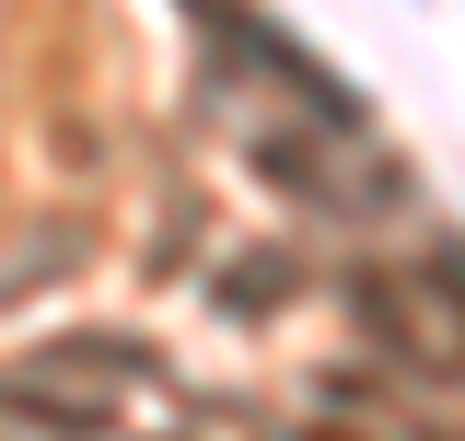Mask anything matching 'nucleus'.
I'll return each instance as SVG.
<instances>
[{"instance_id":"f257e3e1","label":"nucleus","mask_w":465,"mask_h":441,"mask_svg":"<svg viewBox=\"0 0 465 441\" xmlns=\"http://www.w3.org/2000/svg\"><path fill=\"white\" fill-rule=\"evenodd\" d=\"M349 314L384 337L396 360H419V372H442L454 384L465 372V314L442 302V279H396V268H349Z\"/></svg>"},{"instance_id":"f03ea898","label":"nucleus","mask_w":465,"mask_h":441,"mask_svg":"<svg viewBox=\"0 0 465 441\" xmlns=\"http://www.w3.org/2000/svg\"><path fill=\"white\" fill-rule=\"evenodd\" d=\"M0 418H24V430H58V441H94V430H105V407L58 395L47 372H0Z\"/></svg>"},{"instance_id":"7ed1b4c3","label":"nucleus","mask_w":465,"mask_h":441,"mask_svg":"<svg viewBox=\"0 0 465 441\" xmlns=\"http://www.w3.org/2000/svg\"><path fill=\"white\" fill-rule=\"evenodd\" d=\"M35 372H94V384H152L163 360H152V337H58Z\"/></svg>"},{"instance_id":"20e7f679","label":"nucleus","mask_w":465,"mask_h":441,"mask_svg":"<svg viewBox=\"0 0 465 441\" xmlns=\"http://www.w3.org/2000/svg\"><path fill=\"white\" fill-rule=\"evenodd\" d=\"M291 256H268V244H256V256H244V268H222V314H268V302H291Z\"/></svg>"},{"instance_id":"39448f33","label":"nucleus","mask_w":465,"mask_h":441,"mask_svg":"<svg viewBox=\"0 0 465 441\" xmlns=\"http://www.w3.org/2000/svg\"><path fill=\"white\" fill-rule=\"evenodd\" d=\"M58 268H82V232H70V220H58V232H35V244L0 268V302H12V290H35V279H58Z\"/></svg>"},{"instance_id":"423d86ee","label":"nucleus","mask_w":465,"mask_h":441,"mask_svg":"<svg viewBox=\"0 0 465 441\" xmlns=\"http://www.w3.org/2000/svg\"><path fill=\"white\" fill-rule=\"evenodd\" d=\"M430 279H454V290H465V244H430Z\"/></svg>"}]
</instances>
